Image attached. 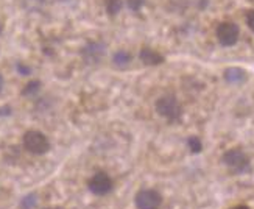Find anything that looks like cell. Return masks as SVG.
I'll use <instances>...</instances> for the list:
<instances>
[{
  "mask_svg": "<svg viewBox=\"0 0 254 209\" xmlns=\"http://www.w3.org/2000/svg\"><path fill=\"white\" fill-rule=\"evenodd\" d=\"M39 89H41V81L33 80V81H30V83L24 87V91H22V94H24V95H35Z\"/></svg>",
  "mask_w": 254,
  "mask_h": 209,
  "instance_id": "14",
  "label": "cell"
},
{
  "mask_svg": "<svg viewBox=\"0 0 254 209\" xmlns=\"http://www.w3.org/2000/svg\"><path fill=\"white\" fill-rule=\"evenodd\" d=\"M44 209H63L60 206H49V208H44Z\"/></svg>",
  "mask_w": 254,
  "mask_h": 209,
  "instance_id": "21",
  "label": "cell"
},
{
  "mask_svg": "<svg viewBox=\"0 0 254 209\" xmlns=\"http://www.w3.org/2000/svg\"><path fill=\"white\" fill-rule=\"evenodd\" d=\"M87 188H89V191L94 194V195H106L113 191V180L109 175L103 173V172H98L95 173L94 177L89 180V183H87Z\"/></svg>",
  "mask_w": 254,
  "mask_h": 209,
  "instance_id": "5",
  "label": "cell"
},
{
  "mask_svg": "<svg viewBox=\"0 0 254 209\" xmlns=\"http://www.w3.org/2000/svg\"><path fill=\"white\" fill-rule=\"evenodd\" d=\"M129 61H131V55L127 50H120L113 57V63L119 66V68H125V66L129 64Z\"/></svg>",
  "mask_w": 254,
  "mask_h": 209,
  "instance_id": "10",
  "label": "cell"
},
{
  "mask_svg": "<svg viewBox=\"0 0 254 209\" xmlns=\"http://www.w3.org/2000/svg\"><path fill=\"white\" fill-rule=\"evenodd\" d=\"M223 162L233 170L234 173H245L250 170V158L248 155L240 148H231L223 155Z\"/></svg>",
  "mask_w": 254,
  "mask_h": 209,
  "instance_id": "3",
  "label": "cell"
},
{
  "mask_svg": "<svg viewBox=\"0 0 254 209\" xmlns=\"http://www.w3.org/2000/svg\"><path fill=\"white\" fill-rule=\"evenodd\" d=\"M122 9V0H106V11L109 14H117Z\"/></svg>",
  "mask_w": 254,
  "mask_h": 209,
  "instance_id": "12",
  "label": "cell"
},
{
  "mask_svg": "<svg viewBox=\"0 0 254 209\" xmlns=\"http://www.w3.org/2000/svg\"><path fill=\"white\" fill-rule=\"evenodd\" d=\"M36 205H38V195L36 194H28L20 200L19 208L20 209H35Z\"/></svg>",
  "mask_w": 254,
  "mask_h": 209,
  "instance_id": "11",
  "label": "cell"
},
{
  "mask_svg": "<svg viewBox=\"0 0 254 209\" xmlns=\"http://www.w3.org/2000/svg\"><path fill=\"white\" fill-rule=\"evenodd\" d=\"M187 145H189L192 153H200L203 150L201 140H200V138H196V136H190L189 139H187Z\"/></svg>",
  "mask_w": 254,
  "mask_h": 209,
  "instance_id": "13",
  "label": "cell"
},
{
  "mask_svg": "<svg viewBox=\"0 0 254 209\" xmlns=\"http://www.w3.org/2000/svg\"><path fill=\"white\" fill-rule=\"evenodd\" d=\"M248 78V73L240 68H229L225 70V80L231 84H240Z\"/></svg>",
  "mask_w": 254,
  "mask_h": 209,
  "instance_id": "8",
  "label": "cell"
},
{
  "mask_svg": "<svg viewBox=\"0 0 254 209\" xmlns=\"http://www.w3.org/2000/svg\"><path fill=\"white\" fill-rule=\"evenodd\" d=\"M24 147L33 155H44L50 150V140L41 131L31 130L24 135Z\"/></svg>",
  "mask_w": 254,
  "mask_h": 209,
  "instance_id": "1",
  "label": "cell"
},
{
  "mask_svg": "<svg viewBox=\"0 0 254 209\" xmlns=\"http://www.w3.org/2000/svg\"><path fill=\"white\" fill-rule=\"evenodd\" d=\"M44 2L46 0H22V5H24L28 11H36V9H41Z\"/></svg>",
  "mask_w": 254,
  "mask_h": 209,
  "instance_id": "15",
  "label": "cell"
},
{
  "mask_svg": "<svg viewBox=\"0 0 254 209\" xmlns=\"http://www.w3.org/2000/svg\"><path fill=\"white\" fill-rule=\"evenodd\" d=\"M247 24H248V27L254 31V9L248 13V16H247Z\"/></svg>",
  "mask_w": 254,
  "mask_h": 209,
  "instance_id": "18",
  "label": "cell"
},
{
  "mask_svg": "<svg viewBox=\"0 0 254 209\" xmlns=\"http://www.w3.org/2000/svg\"><path fill=\"white\" fill-rule=\"evenodd\" d=\"M143 5V0H128V6L132 11H139Z\"/></svg>",
  "mask_w": 254,
  "mask_h": 209,
  "instance_id": "16",
  "label": "cell"
},
{
  "mask_svg": "<svg viewBox=\"0 0 254 209\" xmlns=\"http://www.w3.org/2000/svg\"><path fill=\"white\" fill-rule=\"evenodd\" d=\"M217 38L218 42L225 47L234 46L239 39V27L233 24V22H223L217 28Z\"/></svg>",
  "mask_w": 254,
  "mask_h": 209,
  "instance_id": "6",
  "label": "cell"
},
{
  "mask_svg": "<svg viewBox=\"0 0 254 209\" xmlns=\"http://www.w3.org/2000/svg\"><path fill=\"white\" fill-rule=\"evenodd\" d=\"M2 87H3V78H2V75H0V91H2Z\"/></svg>",
  "mask_w": 254,
  "mask_h": 209,
  "instance_id": "20",
  "label": "cell"
},
{
  "mask_svg": "<svg viewBox=\"0 0 254 209\" xmlns=\"http://www.w3.org/2000/svg\"><path fill=\"white\" fill-rule=\"evenodd\" d=\"M156 111L159 116L167 119L169 122H176V120H180V117L183 114V108H181L180 102L176 100V97L164 95L156 102Z\"/></svg>",
  "mask_w": 254,
  "mask_h": 209,
  "instance_id": "2",
  "label": "cell"
},
{
  "mask_svg": "<svg viewBox=\"0 0 254 209\" xmlns=\"http://www.w3.org/2000/svg\"><path fill=\"white\" fill-rule=\"evenodd\" d=\"M161 202V194L154 189H142L136 194L134 199L137 209H158Z\"/></svg>",
  "mask_w": 254,
  "mask_h": 209,
  "instance_id": "4",
  "label": "cell"
},
{
  "mask_svg": "<svg viewBox=\"0 0 254 209\" xmlns=\"http://www.w3.org/2000/svg\"><path fill=\"white\" fill-rule=\"evenodd\" d=\"M231 209H251V208H250V206H247V205H237V206L231 208Z\"/></svg>",
  "mask_w": 254,
  "mask_h": 209,
  "instance_id": "19",
  "label": "cell"
},
{
  "mask_svg": "<svg viewBox=\"0 0 254 209\" xmlns=\"http://www.w3.org/2000/svg\"><path fill=\"white\" fill-rule=\"evenodd\" d=\"M140 61L143 64H148V66H156V64L164 63V57L161 53L154 52L153 49H142L140 50Z\"/></svg>",
  "mask_w": 254,
  "mask_h": 209,
  "instance_id": "9",
  "label": "cell"
},
{
  "mask_svg": "<svg viewBox=\"0 0 254 209\" xmlns=\"http://www.w3.org/2000/svg\"><path fill=\"white\" fill-rule=\"evenodd\" d=\"M105 50H106V46L103 42H89L81 52L83 60L87 64H95L103 58Z\"/></svg>",
  "mask_w": 254,
  "mask_h": 209,
  "instance_id": "7",
  "label": "cell"
},
{
  "mask_svg": "<svg viewBox=\"0 0 254 209\" xmlns=\"http://www.w3.org/2000/svg\"><path fill=\"white\" fill-rule=\"evenodd\" d=\"M17 72H19L20 75H30V73H31V69L20 63V64H17Z\"/></svg>",
  "mask_w": 254,
  "mask_h": 209,
  "instance_id": "17",
  "label": "cell"
}]
</instances>
